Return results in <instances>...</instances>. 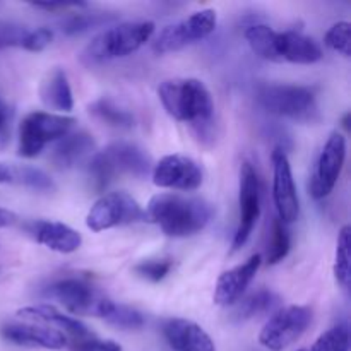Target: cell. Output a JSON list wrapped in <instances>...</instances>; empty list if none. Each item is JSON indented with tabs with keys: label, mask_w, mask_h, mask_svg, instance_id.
<instances>
[{
	"label": "cell",
	"mask_w": 351,
	"mask_h": 351,
	"mask_svg": "<svg viewBox=\"0 0 351 351\" xmlns=\"http://www.w3.org/2000/svg\"><path fill=\"white\" fill-rule=\"evenodd\" d=\"M146 218L173 239H184L206 228L213 216L209 202L180 194H158L147 204Z\"/></svg>",
	"instance_id": "1"
},
{
	"label": "cell",
	"mask_w": 351,
	"mask_h": 351,
	"mask_svg": "<svg viewBox=\"0 0 351 351\" xmlns=\"http://www.w3.org/2000/svg\"><path fill=\"white\" fill-rule=\"evenodd\" d=\"M158 96L170 117L178 122L191 123L199 134H204L215 115L211 93L199 79L184 77L161 82Z\"/></svg>",
	"instance_id": "2"
},
{
	"label": "cell",
	"mask_w": 351,
	"mask_h": 351,
	"mask_svg": "<svg viewBox=\"0 0 351 351\" xmlns=\"http://www.w3.org/2000/svg\"><path fill=\"white\" fill-rule=\"evenodd\" d=\"M245 38L256 55L271 62L315 64L322 58L317 41L298 31H274L267 24H254L245 31Z\"/></svg>",
	"instance_id": "3"
},
{
	"label": "cell",
	"mask_w": 351,
	"mask_h": 351,
	"mask_svg": "<svg viewBox=\"0 0 351 351\" xmlns=\"http://www.w3.org/2000/svg\"><path fill=\"white\" fill-rule=\"evenodd\" d=\"M151 158L146 151L130 143H113L91 158L88 167L95 191H105L122 175L143 178L151 170Z\"/></svg>",
	"instance_id": "4"
},
{
	"label": "cell",
	"mask_w": 351,
	"mask_h": 351,
	"mask_svg": "<svg viewBox=\"0 0 351 351\" xmlns=\"http://www.w3.org/2000/svg\"><path fill=\"white\" fill-rule=\"evenodd\" d=\"M154 34V23L136 21V23H120L117 26L101 31L91 40L82 51V62L88 65L103 64L132 55L147 43Z\"/></svg>",
	"instance_id": "5"
},
{
	"label": "cell",
	"mask_w": 351,
	"mask_h": 351,
	"mask_svg": "<svg viewBox=\"0 0 351 351\" xmlns=\"http://www.w3.org/2000/svg\"><path fill=\"white\" fill-rule=\"evenodd\" d=\"M256 98L257 103L273 115L304 123L321 120L317 93L308 86L263 84L257 88Z\"/></svg>",
	"instance_id": "6"
},
{
	"label": "cell",
	"mask_w": 351,
	"mask_h": 351,
	"mask_svg": "<svg viewBox=\"0 0 351 351\" xmlns=\"http://www.w3.org/2000/svg\"><path fill=\"white\" fill-rule=\"evenodd\" d=\"M72 117L55 115L50 112H31L19 127V147L23 158H36L53 141H60L74 129Z\"/></svg>",
	"instance_id": "7"
},
{
	"label": "cell",
	"mask_w": 351,
	"mask_h": 351,
	"mask_svg": "<svg viewBox=\"0 0 351 351\" xmlns=\"http://www.w3.org/2000/svg\"><path fill=\"white\" fill-rule=\"evenodd\" d=\"M216 24H218L216 10H199L178 23L163 27L154 38L153 50L161 55L182 50L189 45L206 40L216 29Z\"/></svg>",
	"instance_id": "8"
},
{
	"label": "cell",
	"mask_w": 351,
	"mask_h": 351,
	"mask_svg": "<svg viewBox=\"0 0 351 351\" xmlns=\"http://www.w3.org/2000/svg\"><path fill=\"white\" fill-rule=\"evenodd\" d=\"M146 213L139 202L127 192H108L101 195L89 209L86 216V225L91 232H105L117 226L132 225L143 221Z\"/></svg>",
	"instance_id": "9"
},
{
	"label": "cell",
	"mask_w": 351,
	"mask_h": 351,
	"mask_svg": "<svg viewBox=\"0 0 351 351\" xmlns=\"http://www.w3.org/2000/svg\"><path fill=\"white\" fill-rule=\"evenodd\" d=\"M312 322V311L304 305H290L271 315L261 329L259 343L271 351H283L304 336Z\"/></svg>",
	"instance_id": "10"
},
{
	"label": "cell",
	"mask_w": 351,
	"mask_h": 351,
	"mask_svg": "<svg viewBox=\"0 0 351 351\" xmlns=\"http://www.w3.org/2000/svg\"><path fill=\"white\" fill-rule=\"evenodd\" d=\"M47 298L58 300L74 315H98L105 295L99 293L89 281L82 278H64L45 288Z\"/></svg>",
	"instance_id": "11"
},
{
	"label": "cell",
	"mask_w": 351,
	"mask_h": 351,
	"mask_svg": "<svg viewBox=\"0 0 351 351\" xmlns=\"http://www.w3.org/2000/svg\"><path fill=\"white\" fill-rule=\"evenodd\" d=\"M346 160V137L341 132H332L315 161L311 180V194L314 199L328 197L336 187L343 165Z\"/></svg>",
	"instance_id": "12"
},
{
	"label": "cell",
	"mask_w": 351,
	"mask_h": 351,
	"mask_svg": "<svg viewBox=\"0 0 351 351\" xmlns=\"http://www.w3.org/2000/svg\"><path fill=\"white\" fill-rule=\"evenodd\" d=\"M261 216L259 178L250 163H242L240 168V223L232 243V254L242 249L252 235Z\"/></svg>",
	"instance_id": "13"
},
{
	"label": "cell",
	"mask_w": 351,
	"mask_h": 351,
	"mask_svg": "<svg viewBox=\"0 0 351 351\" xmlns=\"http://www.w3.org/2000/svg\"><path fill=\"white\" fill-rule=\"evenodd\" d=\"M273 199L278 211V219L285 225L295 223L300 216V201L295 187L291 165L281 147L273 151Z\"/></svg>",
	"instance_id": "14"
},
{
	"label": "cell",
	"mask_w": 351,
	"mask_h": 351,
	"mask_svg": "<svg viewBox=\"0 0 351 351\" xmlns=\"http://www.w3.org/2000/svg\"><path fill=\"white\" fill-rule=\"evenodd\" d=\"M204 173L197 161L184 154H168L153 167V182L156 187L173 191H195L202 185Z\"/></svg>",
	"instance_id": "15"
},
{
	"label": "cell",
	"mask_w": 351,
	"mask_h": 351,
	"mask_svg": "<svg viewBox=\"0 0 351 351\" xmlns=\"http://www.w3.org/2000/svg\"><path fill=\"white\" fill-rule=\"evenodd\" d=\"M261 264H263V256L256 254V256H250L245 263L225 271L216 283L215 304L221 305V307L235 305L256 278Z\"/></svg>",
	"instance_id": "16"
},
{
	"label": "cell",
	"mask_w": 351,
	"mask_h": 351,
	"mask_svg": "<svg viewBox=\"0 0 351 351\" xmlns=\"http://www.w3.org/2000/svg\"><path fill=\"white\" fill-rule=\"evenodd\" d=\"M0 336L12 345L27 346V348L62 350L67 345L64 332L34 324H16V322L3 324L0 328Z\"/></svg>",
	"instance_id": "17"
},
{
	"label": "cell",
	"mask_w": 351,
	"mask_h": 351,
	"mask_svg": "<svg viewBox=\"0 0 351 351\" xmlns=\"http://www.w3.org/2000/svg\"><path fill=\"white\" fill-rule=\"evenodd\" d=\"M163 336L173 351H216L211 336L187 319H167L163 322Z\"/></svg>",
	"instance_id": "18"
},
{
	"label": "cell",
	"mask_w": 351,
	"mask_h": 351,
	"mask_svg": "<svg viewBox=\"0 0 351 351\" xmlns=\"http://www.w3.org/2000/svg\"><path fill=\"white\" fill-rule=\"evenodd\" d=\"M29 232L33 233L38 243L58 254L75 252L82 243L81 233L60 221L41 219V221L33 223L29 226Z\"/></svg>",
	"instance_id": "19"
},
{
	"label": "cell",
	"mask_w": 351,
	"mask_h": 351,
	"mask_svg": "<svg viewBox=\"0 0 351 351\" xmlns=\"http://www.w3.org/2000/svg\"><path fill=\"white\" fill-rule=\"evenodd\" d=\"M0 184L24 187L36 192H53L57 189L53 178L41 168L29 165L3 163L0 161Z\"/></svg>",
	"instance_id": "20"
},
{
	"label": "cell",
	"mask_w": 351,
	"mask_h": 351,
	"mask_svg": "<svg viewBox=\"0 0 351 351\" xmlns=\"http://www.w3.org/2000/svg\"><path fill=\"white\" fill-rule=\"evenodd\" d=\"M17 315L55 326V328L62 329L64 332L71 335L75 341H77V339L91 338L93 336V332L89 331L88 326L82 324V322L77 321V319L71 317V315L64 314V312H60L57 307H53V305H48V304L29 305V307L19 308V311H17Z\"/></svg>",
	"instance_id": "21"
},
{
	"label": "cell",
	"mask_w": 351,
	"mask_h": 351,
	"mask_svg": "<svg viewBox=\"0 0 351 351\" xmlns=\"http://www.w3.org/2000/svg\"><path fill=\"white\" fill-rule=\"evenodd\" d=\"M93 149H95L93 136H89L84 130L71 132L58 141L57 146L51 151L50 161L58 170H69L81 163Z\"/></svg>",
	"instance_id": "22"
},
{
	"label": "cell",
	"mask_w": 351,
	"mask_h": 351,
	"mask_svg": "<svg viewBox=\"0 0 351 351\" xmlns=\"http://www.w3.org/2000/svg\"><path fill=\"white\" fill-rule=\"evenodd\" d=\"M40 98L45 106L57 112H71L74 108V96L64 69L55 67L47 74L40 86Z\"/></svg>",
	"instance_id": "23"
},
{
	"label": "cell",
	"mask_w": 351,
	"mask_h": 351,
	"mask_svg": "<svg viewBox=\"0 0 351 351\" xmlns=\"http://www.w3.org/2000/svg\"><path fill=\"white\" fill-rule=\"evenodd\" d=\"M281 304L280 295L274 293L271 290H257L252 295H249L243 300L237 302L233 305L232 319L235 322H245L259 315L269 314V312L276 311Z\"/></svg>",
	"instance_id": "24"
},
{
	"label": "cell",
	"mask_w": 351,
	"mask_h": 351,
	"mask_svg": "<svg viewBox=\"0 0 351 351\" xmlns=\"http://www.w3.org/2000/svg\"><path fill=\"white\" fill-rule=\"evenodd\" d=\"M96 317H101L103 321L120 329H141L144 322H146L143 312L129 307V305L117 304V302L110 300V298L103 300Z\"/></svg>",
	"instance_id": "25"
},
{
	"label": "cell",
	"mask_w": 351,
	"mask_h": 351,
	"mask_svg": "<svg viewBox=\"0 0 351 351\" xmlns=\"http://www.w3.org/2000/svg\"><path fill=\"white\" fill-rule=\"evenodd\" d=\"M89 113L95 115L96 119L101 120L103 123L115 129H132L134 127V115L129 110L122 108V106L115 105L112 99H96L95 103L89 105Z\"/></svg>",
	"instance_id": "26"
},
{
	"label": "cell",
	"mask_w": 351,
	"mask_h": 351,
	"mask_svg": "<svg viewBox=\"0 0 351 351\" xmlns=\"http://www.w3.org/2000/svg\"><path fill=\"white\" fill-rule=\"evenodd\" d=\"M350 226H343L338 235V245H336V261H335V276L341 288L350 287Z\"/></svg>",
	"instance_id": "27"
},
{
	"label": "cell",
	"mask_w": 351,
	"mask_h": 351,
	"mask_svg": "<svg viewBox=\"0 0 351 351\" xmlns=\"http://www.w3.org/2000/svg\"><path fill=\"white\" fill-rule=\"evenodd\" d=\"M308 351H350L348 326L338 324L322 332Z\"/></svg>",
	"instance_id": "28"
},
{
	"label": "cell",
	"mask_w": 351,
	"mask_h": 351,
	"mask_svg": "<svg viewBox=\"0 0 351 351\" xmlns=\"http://www.w3.org/2000/svg\"><path fill=\"white\" fill-rule=\"evenodd\" d=\"M290 249V232H288L287 225L276 218L273 221V235H271V243L269 249H267V264H269V266H274V264L281 263V261L288 256Z\"/></svg>",
	"instance_id": "29"
},
{
	"label": "cell",
	"mask_w": 351,
	"mask_h": 351,
	"mask_svg": "<svg viewBox=\"0 0 351 351\" xmlns=\"http://www.w3.org/2000/svg\"><path fill=\"white\" fill-rule=\"evenodd\" d=\"M115 16H106L103 12H95V14H72L71 17L62 23V33L67 34V36H74V34L86 33V31L93 29V27H98L101 24L112 21Z\"/></svg>",
	"instance_id": "30"
},
{
	"label": "cell",
	"mask_w": 351,
	"mask_h": 351,
	"mask_svg": "<svg viewBox=\"0 0 351 351\" xmlns=\"http://www.w3.org/2000/svg\"><path fill=\"white\" fill-rule=\"evenodd\" d=\"M350 31L351 24L348 21H339V23L332 24L324 36L326 47L331 48L332 51H338L343 57H350Z\"/></svg>",
	"instance_id": "31"
},
{
	"label": "cell",
	"mask_w": 351,
	"mask_h": 351,
	"mask_svg": "<svg viewBox=\"0 0 351 351\" xmlns=\"http://www.w3.org/2000/svg\"><path fill=\"white\" fill-rule=\"evenodd\" d=\"M171 267H173V263H171L170 259H151L136 264V266H134V273H136L137 276L144 278V280L151 281V283H158V281L167 278V274L170 273Z\"/></svg>",
	"instance_id": "32"
},
{
	"label": "cell",
	"mask_w": 351,
	"mask_h": 351,
	"mask_svg": "<svg viewBox=\"0 0 351 351\" xmlns=\"http://www.w3.org/2000/svg\"><path fill=\"white\" fill-rule=\"evenodd\" d=\"M27 33H29V29L26 26H23V24L0 21V51L12 47L21 48Z\"/></svg>",
	"instance_id": "33"
},
{
	"label": "cell",
	"mask_w": 351,
	"mask_h": 351,
	"mask_svg": "<svg viewBox=\"0 0 351 351\" xmlns=\"http://www.w3.org/2000/svg\"><path fill=\"white\" fill-rule=\"evenodd\" d=\"M51 40H53V31L50 27H38V29L29 31L26 34L21 48L27 51H41L51 43Z\"/></svg>",
	"instance_id": "34"
},
{
	"label": "cell",
	"mask_w": 351,
	"mask_h": 351,
	"mask_svg": "<svg viewBox=\"0 0 351 351\" xmlns=\"http://www.w3.org/2000/svg\"><path fill=\"white\" fill-rule=\"evenodd\" d=\"M72 351H123L119 343L112 339H98L95 336L86 339H77L72 343Z\"/></svg>",
	"instance_id": "35"
},
{
	"label": "cell",
	"mask_w": 351,
	"mask_h": 351,
	"mask_svg": "<svg viewBox=\"0 0 351 351\" xmlns=\"http://www.w3.org/2000/svg\"><path fill=\"white\" fill-rule=\"evenodd\" d=\"M9 122H10V110L7 103L0 98V151L5 149L9 144Z\"/></svg>",
	"instance_id": "36"
},
{
	"label": "cell",
	"mask_w": 351,
	"mask_h": 351,
	"mask_svg": "<svg viewBox=\"0 0 351 351\" xmlns=\"http://www.w3.org/2000/svg\"><path fill=\"white\" fill-rule=\"evenodd\" d=\"M34 9L47 10V12H60V10H71V9H79V7H86V3L81 2H47V3H31Z\"/></svg>",
	"instance_id": "37"
},
{
	"label": "cell",
	"mask_w": 351,
	"mask_h": 351,
	"mask_svg": "<svg viewBox=\"0 0 351 351\" xmlns=\"http://www.w3.org/2000/svg\"><path fill=\"white\" fill-rule=\"evenodd\" d=\"M16 223H17L16 213L0 208V228H7V226H12L16 225Z\"/></svg>",
	"instance_id": "38"
},
{
	"label": "cell",
	"mask_w": 351,
	"mask_h": 351,
	"mask_svg": "<svg viewBox=\"0 0 351 351\" xmlns=\"http://www.w3.org/2000/svg\"><path fill=\"white\" fill-rule=\"evenodd\" d=\"M300 351H305V350H300Z\"/></svg>",
	"instance_id": "39"
}]
</instances>
